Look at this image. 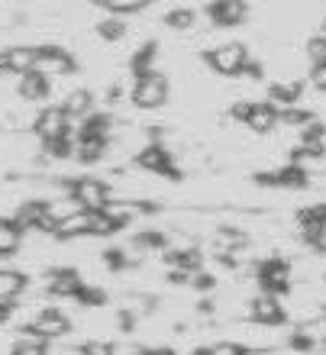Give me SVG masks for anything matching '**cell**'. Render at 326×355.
Instances as JSON below:
<instances>
[{
	"label": "cell",
	"mask_w": 326,
	"mask_h": 355,
	"mask_svg": "<svg viewBox=\"0 0 326 355\" xmlns=\"http://www.w3.org/2000/svg\"><path fill=\"white\" fill-rule=\"evenodd\" d=\"M65 187L71 191V200L78 204V210H87V214H97V210H107L113 200V191L97 178H71L65 181Z\"/></svg>",
	"instance_id": "cell-1"
},
{
	"label": "cell",
	"mask_w": 326,
	"mask_h": 355,
	"mask_svg": "<svg viewBox=\"0 0 326 355\" xmlns=\"http://www.w3.org/2000/svg\"><path fill=\"white\" fill-rule=\"evenodd\" d=\"M130 101L142 110H152V107H162L168 101V78L159 75V71H149L132 81V91H130Z\"/></svg>",
	"instance_id": "cell-2"
},
{
	"label": "cell",
	"mask_w": 326,
	"mask_h": 355,
	"mask_svg": "<svg viewBox=\"0 0 326 355\" xmlns=\"http://www.w3.org/2000/svg\"><path fill=\"white\" fill-rule=\"evenodd\" d=\"M204 62L214 68L216 75L233 78V75H239V71H243V65L249 62V49H246L243 42H230V46H220V49L204 52Z\"/></svg>",
	"instance_id": "cell-3"
},
{
	"label": "cell",
	"mask_w": 326,
	"mask_h": 355,
	"mask_svg": "<svg viewBox=\"0 0 326 355\" xmlns=\"http://www.w3.org/2000/svg\"><path fill=\"white\" fill-rule=\"evenodd\" d=\"M259 284H261V294H271V297H281L291 291V265L284 259H265L259 265Z\"/></svg>",
	"instance_id": "cell-4"
},
{
	"label": "cell",
	"mask_w": 326,
	"mask_h": 355,
	"mask_svg": "<svg viewBox=\"0 0 326 355\" xmlns=\"http://www.w3.org/2000/svg\"><path fill=\"white\" fill-rule=\"evenodd\" d=\"M68 329H71V320L62 310H42L36 320H29L26 327H23V336H36L42 343H49V339L65 336Z\"/></svg>",
	"instance_id": "cell-5"
},
{
	"label": "cell",
	"mask_w": 326,
	"mask_h": 355,
	"mask_svg": "<svg viewBox=\"0 0 326 355\" xmlns=\"http://www.w3.org/2000/svg\"><path fill=\"white\" fill-rule=\"evenodd\" d=\"M136 165H142L146 171H155V175L171 178V181H178V178H181V171L175 168V159H171V152H168L162 142H152V146H146V149L136 155Z\"/></svg>",
	"instance_id": "cell-6"
},
{
	"label": "cell",
	"mask_w": 326,
	"mask_h": 355,
	"mask_svg": "<svg viewBox=\"0 0 326 355\" xmlns=\"http://www.w3.org/2000/svg\"><path fill=\"white\" fill-rule=\"evenodd\" d=\"M39 55V65L36 71H42V75H68V71H75V58H71V52H65L62 46H39L36 49Z\"/></svg>",
	"instance_id": "cell-7"
},
{
	"label": "cell",
	"mask_w": 326,
	"mask_h": 355,
	"mask_svg": "<svg viewBox=\"0 0 326 355\" xmlns=\"http://www.w3.org/2000/svg\"><path fill=\"white\" fill-rule=\"evenodd\" d=\"M68 116L62 113V107H46V110L36 113V120H33V130H36V136L42 142L49 139H58V136H65L68 132Z\"/></svg>",
	"instance_id": "cell-8"
},
{
	"label": "cell",
	"mask_w": 326,
	"mask_h": 355,
	"mask_svg": "<svg viewBox=\"0 0 326 355\" xmlns=\"http://www.w3.org/2000/svg\"><path fill=\"white\" fill-rule=\"evenodd\" d=\"M249 310H252V320H259V323H265V327H281V323L288 320V313H284V307H281V300L271 297V294H255Z\"/></svg>",
	"instance_id": "cell-9"
},
{
	"label": "cell",
	"mask_w": 326,
	"mask_h": 355,
	"mask_svg": "<svg viewBox=\"0 0 326 355\" xmlns=\"http://www.w3.org/2000/svg\"><path fill=\"white\" fill-rule=\"evenodd\" d=\"M246 13H249V3H239V0H216V3H207V17L214 19L216 26H236L243 23Z\"/></svg>",
	"instance_id": "cell-10"
},
{
	"label": "cell",
	"mask_w": 326,
	"mask_h": 355,
	"mask_svg": "<svg viewBox=\"0 0 326 355\" xmlns=\"http://www.w3.org/2000/svg\"><path fill=\"white\" fill-rule=\"evenodd\" d=\"M107 139H110V116H103V113L84 116L75 132V142H103L107 146Z\"/></svg>",
	"instance_id": "cell-11"
},
{
	"label": "cell",
	"mask_w": 326,
	"mask_h": 355,
	"mask_svg": "<svg viewBox=\"0 0 326 355\" xmlns=\"http://www.w3.org/2000/svg\"><path fill=\"white\" fill-rule=\"evenodd\" d=\"M81 284L84 281L75 268H52L49 271V294H55V297H75Z\"/></svg>",
	"instance_id": "cell-12"
},
{
	"label": "cell",
	"mask_w": 326,
	"mask_h": 355,
	"mask_svg": "<svg viewBox=\"0 0 326 355\" xmlns=\"http://www.w3.org/2000/svg\"><path fill=\"white\" fill-rule=\"evenodd\" d=\"M3 62H7V71L26 75V71H36L39 55L33 46H13V49H3Z\"/></svg>",
	"instance_id": "cell-13"
},
{
	"label": "cell",
	"mask_w": 326,
	"mask_h": 355,
	"mask_svg": "<svg viewBox=\"0 0 326 355\" xmlns=\"http://www.w3.org/2000/svg\"><path fill=\"white\" fill-rule=\"evenodd\" d=\"M246 126H249L252 132H271L278 126V107H271L268 101L252 103L249 116H246Z\"/></svg>",
	"instance_id": "cell-14"
},
{
	"label": "cell",
	"mask_w": 326,
	"mask_h": 355,
	"mask_svg": "<svg viewBox=\"0 0 326 355\" xmlns=\"http://www.w3.org/2000/svg\"><path fill=\"white\" fill-rule=\"evenodd\" d=\"M62 113H65L68 120H84V116H91L94 94L87 91V87H75V91L65 97V103H62Z\"/></svg>",
	"instance_id": "cell-15"
},
{
	"label": "cell",
	"mask_w": 326,
	"mask_h": 355,
	"mask_svg": "<svg viewBox=\"0 0 326 355\" xmlns=\"http://www.w3.org/2000/svg\"><path fill=\"white\" fill-rule=\"evenodd\" d=\"M52 81H49L42 71H26V75H19V97L23 101H46L49 97V91H52Z\"/></svg>",
	"instance_id": "cell-16"
},
{
	"label": "cell",
	"mask_w": 326,
	"mask_h": 355,
	"mask_svg": "<svg viewBox=\"0 0 326 355\" xmlns=\"http://www.w3.org/2000/svg\"><path fill=\"white\" fill-rule=\"evenodd\" d=\"M29 278L17 268H0V304H13V300L26 291Z\"/></svg>",
	"instance_id": "cell-17"
},
{
	"label": "cell",
	"mask_w": 326,
	"mask_h": 355,
	"mask_svg": "<svg viewBox=\"0 0 326 355\" xmlns=\"http://www.w3.org/2000/svg\"><path fill=\"white\" fill-rule=\"evenodd\" d=\"M42 214H46V204L42 200H29V204L17 207V214L10 216V220H13V226H17L19 233H29V230H39Z\"/></svg>",
	"instance_id": "cell-18"
},
{
	"label": "cell",
	"mask_w": 326,
	"mask_h": 355,
	"mask_svg": "<svg viewBox=\"0 0 326 355\" xmlns=\"http://www.w3.org/2000/svg\"><path fill=\"white\" fill-rule=\"evenodd\" d=\"M300 94H304V85L300 81H288V85H268V103L271 107H278V110H284V107H294V101H298Z\"/></svg>",
	"instance_id": "cell-19"
},
{
	"label": "cell",
	"mask_w": 326,
	"mask_h": 355,
	"mask_svg": "<svg viewBox=\"0 0 326 355\" xmlns=\"http://www.w3.org/2000/svg\"><path fill=\"white\" fill-rule=\"evenodd\" d=\"M52 236H55V239H62V243L78 239V236H87V210H75L71 216H65Z\"/></svg>",
	"instance_id": "cell-20"
},
{
	"label": "cell",
	"mask_w": 326,
	"mask_h": 355,
	"mask_svg": "<svg viewBox=\"0 0 326 355\" xmlns=\"http://www.w3.org/2000/svg\"><path fill=\"white\" fill-rule=\"evenodd\" d=\"M155 52H159V42H146L142 49H136L132 52V62H130V71L136 78H142V75H149L152 71V62H155Z\"/></svg>",
	"instance_id": "cell-21"
},
{
	"label": "cell",
	"mask_w": 326,
	"mask_h": 355,
	"mask_svg": "<svg viewBox=\"0 0 326 355\" xmlns=\"http://www.w3.org/2000/svg\"><path fill=\"white\" fill-rule=\"evenodd\" d=\"M275 178H278V187H284V191H304L310 184L307 171H300L298 165H284L281 171H275Z\"/></svg>",
	"instance_id": "cell-22"
},
{
	"label": "cell",
	"mask_w": 326,
	"mask_h": 355,
	"mask_svg": "<svg viewBox=\"0 0 326 355\" xmlns=\"http://www.w3.org/2000/svg\"><path fill=\"white\" fill-rule=\"evenodd\" d=\"M323 139H326V126L320 120H310L304 130H300V149H317L323 152Z\"/></svg>",
	"instance_id": "cell-23"
},
{
	"label": "cell",
	"mask_w": 326,
	"mask_h": 355,
	"mask_svg": "<svg viewBox=\"0 0 326 355\" xmlns=\"http://www.w3.org/2000/svg\"><path fill=\"white\" fill-rule=\"evenodd\" d=\"M23 243V233H19L13 220H0V255H13Z\"/></svg>",
	"instance_id": "cell-24"
},
{
	"label": "cell",
	"mask_w": 326,
	"mask_h": 355,
	"mask_svg": "<svg viewBox=\"0 0 326 355\" xmlns=\"http://www.w3.org/2000/svg\"><path fill=\"white\" fill-rule=\"evenodd\" d=\"M298 223H300V230H326V204L304 207L298 214Z\"/></svg>",
	"instance_id": "cell-25"
},
{
	"label": "cell",
	"mask_w": 326,
	"mask_h": 355,
	"mask_svg": "<svg viewBox=\"0 0 326 355\" xmlns=\"http://www.w3.org/2000/svg\"><path fill=\"white\" fill-rule=\"evenodd\" d=\"M42 149H46V155H52V159H68V155H75V136L68 130L65 136H58V139L42 142Z\"/></svg>",
	"instance_id": "cell-26"
},
{
	"label": "cell",
	"mask_w": 326,
	"mask_h": 355,
	"mask_svg": "<svg viewBox=\"0 0 326 355\" xmlns=\"http://www.w3.org/2000/svg\"><path fill=\"white\" fill-rule=\"evenodd\" d=\"M101 7L110 13V17H126V13H139V10H146L149 3L146 0H101Z\"/></svg>",
	"instance_id": "cell-27"
},
{
	"label": "cell",
	"mask_w": 326,
	"mask_h": 355,
	"mask_svg": "<svg viewBox=\"0 0 326 355\" xmlns=\"http://www.w3.org/2000/svg\"><path fill=\"white\" fill-rule=\"evenodd\" d=\"M307 55H310V62H314V75H326V36L310 39Z\"/></svg>",
	"instance_id": "cell-28"
},
{
	"label": "cell",
	"mask_w": 326,
	"mask_h": 355,
	"mask_svg": "<svg viewBox=\"0 0 326 355\" xmlns=\"http://www.w3.org/2000/svg\"><path fill=\"white\" fill-rule=\"evenodd\" d=\"M194 19H197V13L191 7H175V10H168L165 13V26L168 29H191L194 26Z\"/></svg>",
	"instance_id": "cell-29"
},
{
	"label": "cell",
	"mask_w": 326,
	"mask_h": 355,
	"mask_svg": "<svg viewBox=\"0 0 326 355\" xmlns=\"http://www.w3.org/2000/svg\"><path fill=\"white\" fill-rule=\"evenodd\" d=\"M10 355H49V346L36 336H19L13 346H10Z\"/></svg>",
	"instance_id": "cell-30"
},
{
	"label": "cell",
	"mask_w": 326,
	"mask_h": 355,
	"mask_svg": "<svg viewBox=\"0 0 326 355\" xmlns=\"http://www.w3.org/2000/svg\"><path fill=\"white\" fill-rule=\"evenodd\" d=\"M136 249L139 252H165V245H168V239H165V233H155V230H149V233H139L136 239Z\"/></svg>",
	"instance_id": "cell-31"
},
{
	"label": "cell",
	"mask_w": 326,
	"mask_h": 355,
	"mask_svg": "<svg viewBox=\"0 0 326 355\" xmlns=\"http://www.w3.org/2000/svg\"><path fill=\"white\" fill-rule=\"evenodd\" d=\"M310 120H317L314 110H300V107H284V110H278V123H288V126H298V130H304Z\"/></svg>",
	"instance_id": "cell-32"
},
{
	"label": "cell",
	"mask_w": 326,
	"mask_h": 355,
	"mask_svg": "<svg viewBox=\"0 0 326 355\" xmlns=\"http://www.w3.org/2000/svg\"><path fill=\"white\" fill-rule=\"evenodd\" d=\"M75 300L81 304V307H103V304H107V291L81 284V288H78V294H75Z\"/></svg>",
	"instance_id": "cell-33"
},
{
	"label": "cell",
	"mask_w": 326,
	"mask_h": 355,
	"mask_svg": "<svg viewBox=\"0 0 326 355\" xmlns=\"http://www.w3.org/2000/svg\"><path fill=\"white\" fill-rule=\"evenodd\" d=\"M103 152H107V146H103V142H78V146H75L78 162H84V165H94V162H101Z\"/></svg>",
	"instance_id": "cell-34"
},
{
	"label": "cell",
	"mask_w": 326,
	"mask_h": 355,
	"mask_svg": "<svg viewBox=\"0 0 326 355\" xmlns=\"http://www.w3.org/2000/svg\"><path fill=\"white\" fill-rule=\"evenodd\" d=\"M97 36L107 39V42H117V39L126 36V26H123V19L110 17V19H103V23H97Z\"/></svg>",
	"instance_id": "cell-35"
},
{
	"label": "cell",
	"mask_w": 326,
	"mask_h": 355,
	"mask_svg": "<svg viewBox=\"0 0 326 355\" xmlns=\"http://www.w3.org/2000/svg\"><path fill=\"white\" fill-rule=\"evenodd\" d=\"M200 355H249V349L239 346V343H214V346L197 349Z\"/></svg>",
	"instance_id": "cell-36"
},
{
	"label": "cell",
	"mask_w": 326,
	"mask_h": 355,
	"mask_svg": "<svg viewBox=\"0 0 326 355\" xmlns=\"http://www.w3.org/2000/svg\"><path fill=\"white\" fill-rule=\"evenodd\" d=\"M78 355H117V349H113L110 343L94 339V343H81V346H78Z\"/></svg>",
	"instance_id": "cell-37"
},
{
	"label": "cell",
	"mask_w": 326,
	"mask_h": 355,
	"mask_svg": "<svg viewBox=\"0 0 326 355\" xmlns=\"http://www.w3.org/2000/svg\"><path fill=\"white\" fill-rule=\"evenodd\" d=\"M304 243H307L310 249H320V252H323L326 249V230H304Z\"/></svg>",
	"instance_id": "cell-38"
},
{
	"label": "cell",
	"mask_w": 326,
	"mask_h": 355,
	"mask_svg": "<svg viewBox=\"0 0 326 355\" xmlns=\"http://www.w3.org/2000/svg\"><path fill=\"white\" fill-rule=\"evenodd\" d=\"M103 262L110 265L113 271H120V268H126V252H123V249H107V252H103Z\"/></svg>",
	"instance_id": "cell-39"
},
{
	"label": "cell",
	"mask_w": 326,
	"mask_h": 355,
	"mask_svg": "<svg viewBox=\"0 0 326 355\" xmlns=\"http://www.w3.org/2000/svg\"><path fill=\"white\" fill-rule=\"evenodd\" d=\"M291 349H298V352H314L317 343H314V336H307V333H298V336H291Z\"/></svg>",
	"instance_id": "cell-40"
},
{
	"label": "cell",
	"mask_w": 326,
	"mask_h": 355,
	"mask_svg": "<svg viewBox=\"0 0 326 355\" xmlns=\"http://www.w3.org/2000/svg\"><path fill=\"white\" fill-rule=\"evenodd\" d=\"M239 75H243V78H249V81H259V78H261V65H259V62H252V58H249V62H246V65H243V71H239Z\"/></svg>",
	"instance_id": "cell-41"
},
{
	"label": "cell",
	"mask_w": 326,
	"mask_h": 355,
	"mask_svg": "<svg viewBox=\"0 0 326 355\" xmlns=\"http://www.w3.org/2000/svg\"><path fill=\"white\" fill-rule=\"evenodd\" d=\"M249 110H252V103H249V101H236V103H233V110H230V113H233V120H243V123H246Z\"/></svg>",
	"instance_id": "cell-42"
},
{
	"label": "cell",
	"mask_w": 326,
	"mask_h": 355,
	"mask_svg": "<svg viewBox=\"0 0 326 355\" xmlns=\"http://www.w3.org/2000/svg\"><path fill=\"white\" fill-rule=\"evenodd\" d=\"M191 284H194L197 291H210V288H214V284H216V281L210 278V275H200V271H197L194 278H191Z\"/></svg>",
	"instance_id": "cell-43"
},
{
	"label": "cell",
	"mask_w": 326,
	"mask_h": 355,
	"mask_svg": "<svg viewBox=\"0 0 326 355\" xmlns=\"http://www.w3.org/2000/svg\"><path fill=\"white\" fill-rule=\"evenodd\" d=\"M255 184L259 187H278V178H275V171H259V175H255Z\"/></svg>",
	"instance_id": "cell-44"
},
{
	"label": "cell",
	"mask_w": 326,
	"mask_h": 355,
	"mask_svg": "<svg viewBox=\"0 0 326 355\" xmlns=\"http://www.w3.org/2000/svg\"><path fill=\"white\" fill-rule=\"evenodd\" d=\"M136 355H175V349H168V346H149V349H142V352Z\"/></svg>",
	"instance_id": "cell-45"
},
{
	"label": "cell",
	"mask_w": 326,
	"mask_h": 355,
	"mask_svg": "<svg viewBox=\"0 0 326 355\" xmlns=\"http://www.w3.org/2000/svg\"><path fill=\"white\" fill-rule=\"evenodd\" d=\"M132 323H136V317H132V313H120V327L123 329H132Z\"/></svg>",
	"instance_id": "cell-46"
},
{
	"label": "cell",
	"mask_w": 326,
	"mask_h": 355,
	"mask_svg": "<svg viewBox=\"0 0 326 355\" xmlns=\"http://www.w3.org/2000/svg\"><path fill=\"white\" fill-rule=\"evenodd\" d=\"M10 310H13V304H0V323L10 320Z\"/></svg>",
	"instance_id": "cell-47"
},
{
	"label": "cell",
	"mask_w": 326,
	"mask_h": 355,
	"mask_svg": "<svg viewBox=\"0 0 326 355\" xmlns=\"http://www.w3.org/2000/svg\"><path fill=\"white\" fill-rule=\"evenodd\" d=\"M120 94H123V91H120V87H117V85H113L110 91H107V101H110V103H117V101H120Z\"/></svg>",
	"instance_id": "cell-48"
},
{
	"label": "cell",
	"mask_w": 326,
	"mask_h": 355,
	"mask_svg": "<svg viewBox=\"0 0 326 355\" xmlns=\"http://www.w3.org/2000/svg\"><path fill=\"white\" fill-rule=\"evenodd\" d=\"M194 355H200V352H194Z\"/></svg>",
	"instance_id": "cell-49"
}]
</instances>
